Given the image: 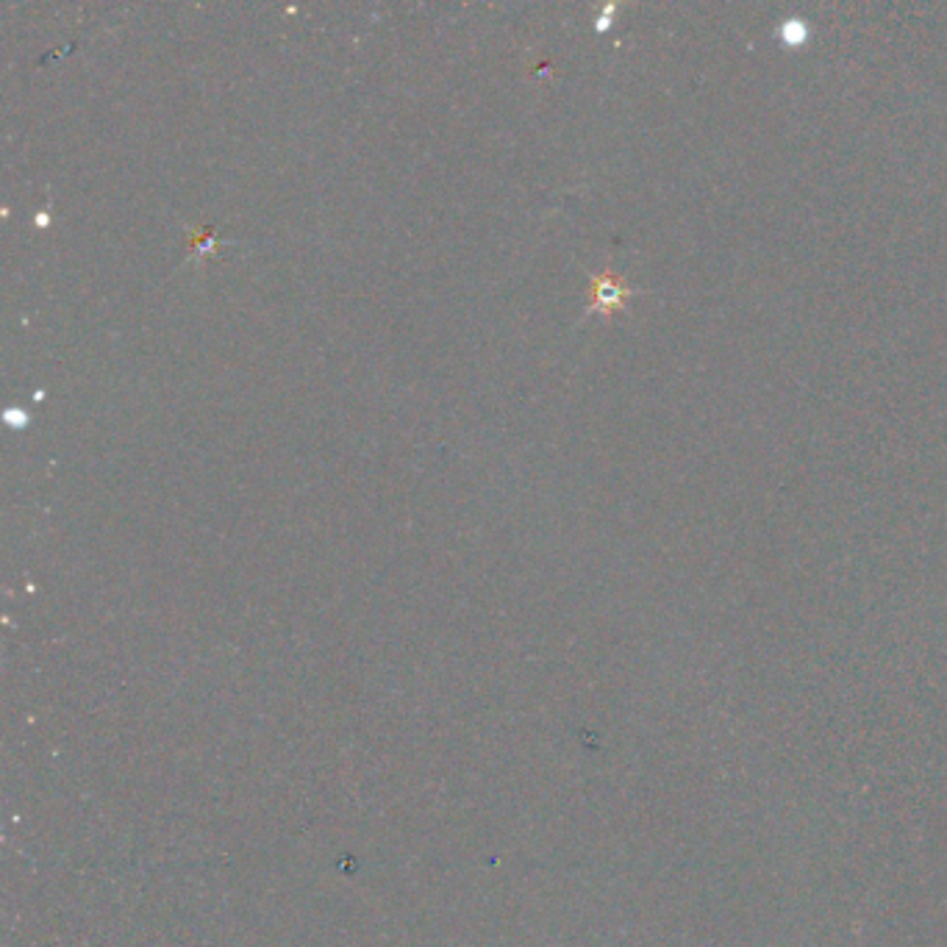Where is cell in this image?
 <instances>
[{"instance_id": "cell-1", "label": "cell", "mask_w": 947, "mask_h": 947, "mask_svg": "<svg viewBox=\"0 0 947 947\" xmlns=\"http://www.w3.org/2000/svg\"><path fill=\"white\" fill-rule=\"evenodd\" d=\"M631 295L633 289L623 278L614 276L612 270L601 273V276H592L590 312H586V315H612V312L623 309Z\"/></svg>"}, {"instance_id": "cell-2", "label": "cell", "mask_w": 947, "mask_h": 947, "mask_svg": "<svg viewBox=\"0 0 947 947\" xmlns=\"http://www.w3.org/2000/svg\"><path fill=\"white\" fill-rule=\"evenodd\" d=\"M209 250H215V237H211V228H204V231L193 237V254L204 256Z\"/></svg>"}]
</instances>
